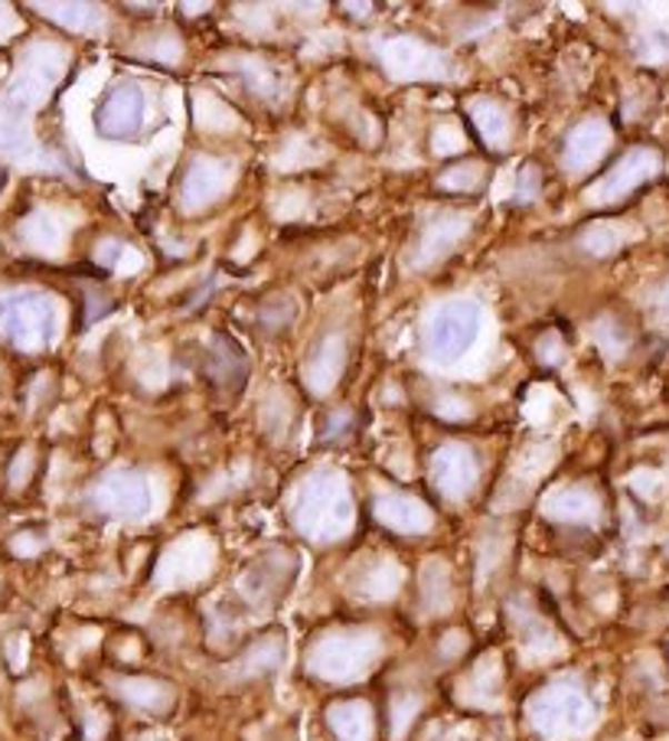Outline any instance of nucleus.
Here are the masks:
<instances>
[{
  "label": "nucleus",
  "mask_w": 669,
  "mask_h": 741,
  "mask_svg": "<svg viewBox=\"0 0 669 741\" xmlns=\"http://www.w3.org/2000/svg\"><path fill=\"white\" fill-rule=\"evenodd\" d=\"M294 520H298L301 532H308L313 539L343 535L353 520V507H350V493H347L343 480L337 474L310 477L298 497Z\"/></svg>",
  "instance_id": "nucleus-1"
},
{
  "label": "nucleus",
  "mask_w": 669,
  "mask_h": 741,
  "mask_svg": "<svg viewBox=\"0 0 669 741\" xmlns=\"http://www.w3.org/2000/svg\"><path fill=\"white\" fill-rule=\"evenodd\" d=\"M379 653V640L369 631H333L310 647V670L330 683H350L362 677Z\"/></svg>",
  "instance_id": "nucleus-2"
},
{
  "label": "nucleus",
  "mask_w": 669,
  "mask_h": 741,
  "mask_svg": "<svg viewBox=\"0 0 669 741\" xmlns=\"http://www.w3.org/2000/svg\"><path fill=\"white\" fill-rule=\"evenodd\" d=\"M529 715H532L536 729L546 732L549 739H568V735H578L581 729H588L591 702H588L585 689L575 687V683H552L532 699Z\"/></svg>",
  "instance_id": "nucleus-3"
},
{
  "label": "nucleus",
  "mask_w": 669,
  "mask_h": 741,
  "mask_svg": "<svg viewBox=\"0 0 669 741\" xmlns=\"http://www.w3.org/2000/svg\"><path fill=\"white\" fill-rule=\"evenodd\" d=\"M477 333H480V304L470 298L448 301L428 323V353L438 363H455L477 343Z\"/></svg>",
  "instance_id": "nucleus-4"
},
{
  "label": "nucleus",
  "mask_w": 669,
  "mask_h": 741,
  "mask_svg": "<svg viewBox=\"0 0 669 741\" xmlns=\"http://www.w3.org/2000/svg\"><path fill=\"white\" fill-rule=\"evenodd\" d=\"M0 330L20 350H43L52 337V301L33 291L0 301Z\"/></svg>",
  "instance_id": "nucleus-5"
},
{
  "label": "nucleus",
  "mask_w": 669,
  "mask_h": 741,
  "mask_svg": "<svg viewBox=\"0 0 669 741\" xmlns=\"http://www.w3.org/2000/svg\"><path fill=\"white\" fill-rule=\"evenodd\" d=\"M144 111H148L144 89L138 82H118L114 89L104 92V99L96 108V128L102 138L114 141L138 138L144 128Z\"/></svg>",
  "instance_id": "nucleus-6"
},
{
  "label": "nucleus",
  "mask_w": 669,
  "mask_h": 741,
  "mask_svg": "<svg viewBox=\"0 0 669 741\" xmlns=\"http://www.w3.org/2000/svg\"><path fill=\"white\" fill-rule=\"evenodd\" d=\"M660 170V154L650 148H637L623 158L598 180V187H591V203H618L623 197H630L633 190H640L653 173Z\"/></svg>",
  "instance_id": "nucleus-7"
},
{
  "label": "nucleus",
  "mask_w": 669,
  "mask_h": 741,
  "mask_svg": "<svg viewBox=\"0 0 669 741\" xmlns=\"http://www.w3.org/2000/svg\"><path fill=\"white\" fill-rule=\"evenodd\" d=\"M236 180V167L222 158H197L187 173H183V183H180V200H183V210L197 212L207 210L212 203H219V197H226V190L232 187Z\"/></svg>",
  "instance_id": "nucleus-8"
},
{
  "label": "nucleus",
  "mask_w": 669,
  "mask_h": 741,
  "mask_svg": "<svg viewBox=\"0 0 669 741\" xmlns=\"http://www.w3.org/2000/svg\"><path fill=\"white\" fill-rule=\"evenodd\" d=\"M92 503L104 517H141L151 507V487L138 471H111L96 483Z\"/></svg>",
  "instance_id": "nucleus-9"
},
{
  "label": "nucleus",
  "mask_w": 669,
  "mask_h": 741,
  "mask_svg": "<svg viewBox=\"0 0 669 741\" xmlns=\"http://www.w3.org/2000/svg\"><path fill=\"white\" fill-rule=\"evenodd\" d=\"M470 232V219H463L461 212H438L431 216L421 229H418V239H415L412 249V266L428 268L441 259H448L463 236Z\"/></svg>",
  "instance_id": "nucleus-10"
},
{
  "label": "nucleus",
  "mask_w": 669,
  "mask_h": 741,
  "mask_svg": "<svg viewBox=\"0 0 669 741\" xmlns=\"http://www.w3.org/2000/svg\"><path fill=\"white\" fill-rule=\"evenodd\" d=\"M477 477H480L477 458L463 444H441L431 454V483L448 500H463L477 487Z\"/></svg>",
  "instance_id": "nucleus-11"
},
{
  "label": "nucleus",
  "mask_w": 669,
  "mask_h": 741,
  "mask_svg": "<svg viewBox=\"0 0 669 741\" xmlns=\"http://www.w3.org/2000/svg\"><path fill=\"white\" fill-rule=\"evenodd\" d=\"M347 370V340L340 333L323 337L304 360V385L313 395H327Z\"/></svg>",
  "instance_id": "nucleus-12"
},
{
  "label": "nucleus",
  "mask_w": 669,
  "mask_h": 741,
  "mask_svg": "<svg viewBox=\"0 0 669 741\" xmlns=\"http://www.w3.org/2000/svg\"><path fill=\"white\" fill-rule=\"evenodd\" d=\"M608 148H611V128L605 121H598V118H588L578 128H571V134L566 138L562 167L578 177V173L591 170L598 160L605 158Z\"/></svg>",
  "instance_id": "nucleus-13"
},
{
  "label": "nucleus",
  "mask_w": 669,
  "mask_h": 741,
  "mask_svg": "<svg viewBox=\"0 0 669 741\" xmlns=\"http://www.w3.org/2000/svg\"><path fill=\"white\" fill-rule=\"evenodd\" d=\"M376 520L392 532L402 535H418V532L431 530V510L406 493H389L376 500Z\"/></svg>",
  "instance_id": "nucleus-14"
},
{
  "label": "nucleus",
  "mask_w": 669,
  "mask_h": 741,
  "mask_svg": "<svg viewBox=\"0 0 669 741\" xmlns=\"http://www.w3.org/2000/svg\"><path fill=\"white\" fill-rule=\"evenodd\" d=\"M470 124L477 128L480 141L487 148H493L497 154H503L510 148V138H513V118L503 102L497 99H480L470 106Z\"/></svg>",
  "instance_id": "nucleus-15"
},
{
  "label": "nucleus",
  "mask_w": 669,
  "mask_h": 741,
  "mask_svg": "<svg viewBox=\"0 0 669 741\" xmlns=\"http://www.w3.org/2000/svg\"><path fill=\"white\" fill-rule=\"evenodd\" d=\"M382 62L396 72V76H428L441 56L435 53L431 47H425L421 40H412V37H396L382 47Z\"/></svg>",
  "instance_id": "nucleus-16"
},
{
  "label": "nucleus",
  "mask_w": 669,
  "mask_h": 741,
  "mask_svg": "<svg viewBox=\"0 0 669 741\" xmlns=\"http://www.w3.org/2000/svg\"><path fill=\"white\" fill-rule=\"evenodd\" d=\"M203 372L216 385H239L249 372V363H246V353L229 337H212L207 360H203Z\"/></svg>",
  "instance_id": "nucleus-17"
},
{
  "label": "nucleus",
  "mask_w": 669,
  "mask_h": 741,
  "mask_svg": "<svg viewBox=\"0 0 669 741\" xmlns=\"http://www.w3.org/2000/svg\"><path fill=\"white\" fill-rule=\"evenodd\" d=\"M327 719H330V729L340 741H372L376 719H372L369 702H360V699L337 702V705H330Z\"/></svg>",
  "instance_id": "nucleus-18"
},
{
  "label": "nucleus",
  "mask_w": 669,
  "mask_h": 741,
  "mask_svg": "<svg viewBox=\"0 0 669 741\" xmlns=\"http://www.w3.org/2000/svg\"><path fill=\"white\" fill-rule=\"evenodd\" d=\"M118 692L128 705L141 709V712H151V715H163L170 705H173V689L163 680H151V677H128V680H118Z\"/></svg>",
  "instance_id": "nucleus-19"
},
{
  "label": "nucleus",
  "mask_w": 669,
  "mask_h": 741,
  "mask_svg": "<svg viewBox=\"0 0 669 741\" xmlns=\"http://www.w3.org/2000/svg\"><path fill=\"white\" fill-rule=\"evenodd\" d=\"M552 517L568 520V523H581V520H591L598 513V500L585 490V487H568L559 497H552L549 503Z\"/></svg>",
  "instance_id": "nucleus-20"
},
{
  "label": "nucleus",
  "mask_w": 669,
  "mask_h": 741,
  "mask_svg": "<svg viewBox=\"0 0 669 741\" xmlns=\"http://www.w3.org/2000/svg\"><path fill=\"white\" fill-rule=\"evenodd\" d=\"M483 163L480 160H461L455 167H448L441 177H438V190H448V193H477L483 187Z\"/></svg>",
  "instance_id": "nucleus-21"
},
{
  "label": "nucleus",
  "mask_w": 669,
  "mask_h": 741,
  "mask_svg": "<svg viewBox=\"0 0 669 741\" xmlns=\"http://www.w3.org/2000/svg\"><path fill=\"white\" fill-rule=\"evenodd\" d=\"M278 660H281V640L261 637L242 657V670H246V677H261V673H271L278 667Z\"/></svg>",
  "instance_id": "nucleus-22"
},
{
  "label": "nucleus",
  "mask_w": 669,
  "mask_h": 741,
  "mask_svg": "<svg viewBox=\"0 0 669 741\" xmlns=\"http://www.w3.org/2000/svg\"><path fill=\"white\" fill-rule=\"evenodd\" d=\"M581 246H585V252H591V256H611L620 246V236L611 226H591V229L581 236Z\"/></svg>",
  "instance_id": "nucleus-23"
},
{
  "label": "nucleus",
  "mask_w": 669,
  "mask_h": 741,
  "mask_svg": "<svg viewBox=\"0 0 669 741\" xmlns=\"http://www.w3.org/2000/svg\"><path fill=\"white\" fill-rule=\"evenodd\" d=\"M539 190H542V177H539V170L532 163H526L519 180H516V200L519 203H532L539 197Z\"/></svg>",
  "instance_id": "nucleus-24"
}]
</instances>
